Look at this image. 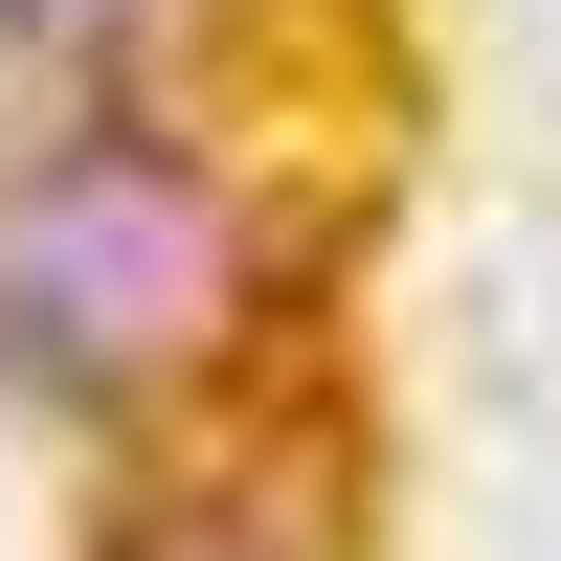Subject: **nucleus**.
Wrapping results in <instances>:
<instances>
[{
	"label": "nucleus",
	"instance_id": "2",
	"mask_svg": "<svg viewBox=\"0 0 561 561\" xmlns=\"http://www.w3.org/2000/svg\"><path fill=\"white\" fill-rule=\"evenodd\" d=\"M113 561H337V449H293V427L180 449V472H135Z\"/></svg>",
	"mask_w": 561,
	"mask_h": 561
},
{
	"label": "nucleus",
	"instance_id": "3",
	"mask_svg": "<svg viewBox=\"0 0 561 561\" xmlns=\"http://www.w3.org/2000/svg\"><path fill=\"white\" fill-rule=\"evenodd\" d=\"M180 23H203V0H0V68H45V90H135Z\"/></svg>",
	"mask_w": 561,
	"mask_h": 561
},
{
	"label": "nucleus",
	"instance_id": "1",
	"mask_svg": "<svg viewBox=\"0 0 561 561\" xmlns=\"http://www.w3.org/2000/svg\"><path fill=\"white\" fill-rule=\"evenodd\" d=\"M270 314V225L135 90H68L45 135H0V404L45 427H180Z\"/></svg>",
	"mask_w": 561,
	"mask_h": 561
}]
</instances>
